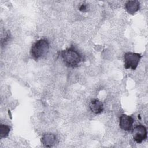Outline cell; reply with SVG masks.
I'll return each instance as SVG.
<instances>
[{"label": "cell", "mask_w": 148, "mask_h": 148, "mask_svg": "<svg viewBox=\"0 0 148 148\" xmlns=\"http://www.w3.org/2000/svg\"><path fill=\"white\" fill-rule=\"evenodd\" d=\"M65 65L70 68L77 67L83 61V57L79 51L73 46H71L66 49L59 51Z\"/></svg>", "instance_id": "obj_1"}, {"label": "cell", "mask_w": 148, "mask_h": 148, "mask_svg": "<svg viewBox=\"0 0 148 148\" xmlns=\"http://www.w3.org/2000/svg\"><path fill=\"white\" fill-rule=\"evenodd\" d=\"M49 50V42L47 39L43 38L35 42L31 48L30 54L35 61L45 57Z\"/></svg>", "instance_id": "obj_2"}, {"label": "cell", "mask_w": 148, "mask_h": 148, "mask_svg": "<svg viewBox=\"0 0 148 148\" xmlns=\"http://www.w3.org/2000/svg\"><path fill=\"white\" fill-rule=\"evenodd\" d=\"M142 58L139 53L133 52H127L124 55V68L127 69H131L135 70Z\"/></svg>", "instance_id": "obj_3"}, {"label": "cell", "mask_w": 148, "mask_h": 148, "mask_svg": "<svg viewBox=\"0 0 148 148\" xmlns=\"http://www.w3.org/2000/svg\"><path fill=\"white\" fill-rule=\"evenodd\" d=\"M132 134L134 140L136 143H140L147 138L146 128L142 124L138 125L132 129Z\"/></svg>", "instance_id": "obj_4"}, {"label": "cell", "mask_w": 148, "mask_h": 148, "mask_svg": "<svg viewBox=\"0 0 148 148\" xmlns=\"http://www.w3.org/2000/svg\"><path fill=\"white\" fill-rule=\"evenodd\" d=\"M134 119L131 116L122 114L119 118V126L121 129L125 131H129L133 128Z\"/></svg>", "instance_id": "obj_5"}, {"label": "cell", "mask_w": 148, "mask_h": 148, "mask_svg": "<svg viewBox=\"0 0 148 148\" xmlns=\"http://www.w3.org/2000/svg\"><path fill=\"white\" fill-rule=\"evenodd\" d=\"M56 136L53 134H45L41 138L40 141L42 145L45 147H51L56 142Z\"/></svg>", "instance_id": "obj_6"}, {"label": "cell", "mask_w": 148, "mask_h": 148, "mask_svg": "<svg viewBox=\"0 0 148 148\" xmlns=\"http://www.w3.org/2000/svg\"><path fill=\"white\" fill-rule=\"evenodd\" d=\"M140 3L138 1H128L125 5L126 11L130 14H134L139 10Z\"/></svg>", "instance_id": "obj_7"}, {"label": "cell", "mask_w": 148, "mask_h": 148, "mask_svg": "<svg viewBox=\"0 0 148 148\" xmlns=\"http://www.w3.org/2000/svg\"><path fill=\"white\" fill-rule=\"evenodd\" d=\"M90 109L95 114H100L103 110V104L98 99H92L90 103Z\"/></svg>", "instance_id": "obj_8"}, {"label": "cell", "mask_w": 148, "mask_h": 148, "mask_svg": "<svg viewBox=\"0 0 148 148\" xmlns=\"http://www.w3.org/2000/svg\"><path fill=\"white\" fill-rule=\"evenodd\" d=\"M10 131V127L8 125L1 124L0 125V138H5L8 136Z\"/></svg>", "instance_id": "obj_9"}, {"label": "cell", "mask_w": 148, "mask_h": 148, "mask_svg": "<svg viewBox=\"0 0 148 148\" xmlns=\"http://www.w3.org/2000/svg\"><path fill=\"white\" fill-rule=\"evenodd\" d=\"M79 10L81 11V12H86L87 10V6L85 5V4H82L80 8H79Z\"/></svg>", "instance_id": "obj_10"}]
</instances>
